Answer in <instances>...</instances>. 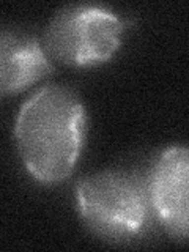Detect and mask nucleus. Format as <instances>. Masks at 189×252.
Returning a JSON list of instances; mask_svg holds the SVG:
<instances>
[{"label":"nucleus","instance_id":"obj_4","mask_svg":"<svg viewBox=\"0 0 189 252\" xmlns=\"http://www.w3.org/2000/svg\"><path fill=\"white\" fill-rule=\"evenodd\" d=\"M148 178V194L156 220L175 240L188 238L189 155L185 145L170 147L155 161Z\"/></svg>","mask_w":189,"mask_h":252},{"label":"nucleus","instance_id":"obj_1","mask_svg":"<svg viewBox=\"0 0 189 252\" xmlns=\"http://www.w3.org/2000/svg\"><path fill=\"white\" fill-rule=\"evenodd\" d=\"M87 114L77 93L52 84L26 101L14 125L16 148L22 164L39 183L66 180L82 153Z\"/></svg>","mask_w":189,"mask_h":252},{"label":"nucleus","instance_id":"obj_2","mask_svg":"<svg viewBox=\"0 0 189 252\" xmlns=\"http://www.w3.org/2000/svg\"><path fill=\"white\" fill-rule=\"evenodd\" d=\"M76 199L89 230L112 243L139 240L156 220L148 178L140 172L115 169L87 175L76 186Z\"/></svg>","mask_w":189,"mask_h":252},{"label":"nucleus","instance_id":"obj_5","mask_svg":"<svg viewBox=\"0 0 189 252\" xmlns=\"http://www.w3.org/2000/svg\"><path fill=\"white\" fill-rule=\"evenodd\" d=\"M51 71V59L33 35L0 27V96L22 92Z\"/></svg>","mask_w":189,"mask_h":252},{"label":"nucleus","instance_id":"obj_3","mask_svg":"<svg viewBox=\"0 0 189 252\" xmlns=\"http://www.w3.org/2000/svg\"><path fill=\"white\" fill-rule=\"evenodd\" d=\"M125 21L101 5H66L54 14L43 36L51 60L69 66L104 63L118 51Z\"/></svg>","mask_w":189,"mask_h":252}]
</instances>
